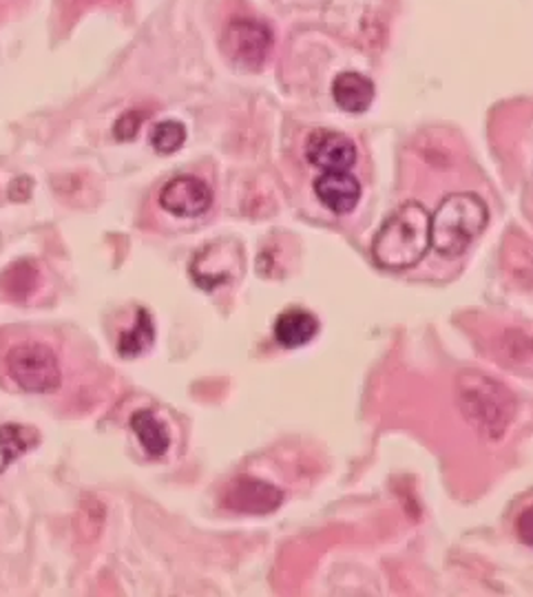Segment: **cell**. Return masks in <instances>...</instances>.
I'll return each instance as SVG.
<instances>
[{
  "instance_id": "5b68a950",
  "label": "cell",
  "mask_w": 533,
  "mask_h": 597,
  "mask_svg": "<svg viewBox=\"0 0 533 597\" xmlns=\"http://www.w3.org/2000/svg\"><path fill=\"white\" fill-rule=\"evenodd\" d=\"M222 54L241 71H257L273 51V32L259 21L235 19L222 34Z\"/></svg>"
},
{
  "instance_id": "3957f363",
  "label": "cell",
  "mask_w": 533,
  "mask_h": 597,
  "mask_svg": "<svg viewBox=\"0 0 533 597\" xmlns=\"http://www.w3.org/2000/svg\"><path fill=\"white\" fill-rule=\"evenodd\" d=\"M459 394L467 421L487 438H500L516 412V403L507 387L487 376L467 374Z\"/></svg>"
},
{
  "instance_id": "8fae6325",
  "label": "cell",
  "mask_w": 533,
  "mask_h": 597,
  "mask_svg": "<svg viewBox=\"0 0 533 597\" xmlns=\"http://www.w3.org/2000/svg\"><path fill=\"white\" fill-rule=\"evenodd\" d=\"M319 332V321L312 313L304 308H291L282 313L275 321V339L284 348H301L308 346Z\"/></svg>"
},
{
  "instance_id": "9a60e30c",
  "label": "cell",
  "mask_w": 533,
  "mask_h": 597,
  "mask_svg": "<svg viewBox=\"0 0 533 597\" xmlns=\"http://www.w3.org/2000/svg\"><path fill=\"white\" fill-rule=\"evenodd\" d=\"M36 281H38V270L27 261L12 264L3 274H0V288L14 298H27L36 290L38 285Z\"/></svg>"
},
{
  "instance_id": "2e32d148",
  "label": "cell",
  "mask_w": 533,
  "mask_h": 597,
  "mask_svg": "<svg viewBox=\"0 0 533 597\" xmlns=\"http://www.w3.org/2000/svg\"><path fill=\"white\" fill-rule=\"evenodd\" d=\"M151 147L159 155H173L187 142V127L177 120H164L151 129Z\"/></svg>"
},
{
  "instance_id": "52a82bcc",
  "label": "cell",
  "mask_w": 533,
  "mask_h": 597,
  "mask_svg": "<svg viewBox=\"0 0 533 597\" xmlns=\"http://www.w3.org/2000/svg\"><path fill=\"white\" fill-rule=\"evenodd\" d=\"M224 507L237 514H252L263 516L273 514L284 503V491L271 482H263L257 478H237L224 491Z\"/></svg>"
},
{
  "instance_id": "ba28073f",
  "label": "cell",
  "mask_w": 533,
  "mask_h": 597,
  "mask_svg": "<svg viewBox=\"0 0 533 597\" xmlns=\"http://www.w3.org/2000/svg\"><path fill=\"white\" fill-rule=\"evenodd\" d=\"M306 157L319 171H350L357 164V147L354 142L330 129H319L310 133L306 142Z\"/></svg>"
},
{
  "instance_id": "6da1fadb",
  "label": "cell",
  "mask_w": 533,
  "mask_h": 597,
  "mask_svg": "<svg viewBox=\"0 0 533 597\" xmlns=\"http://www.w3.org/2000/svg\"><path fill=\"white\" fill-rule=\"evenodd\" d=\"M431 215L418 202L399 207L379 229L372 242V257L386 270H405L416 266L431 248Z\"/></svg>"
},
{
  "instance_id": "e0dca14e",
  "label": "cell",
  "mask_w": 533,
  "mask_h": 597,
  "mask_svg": "<svg viewBox=\"0 0 533 597\" xmlns=\"http://www.w3.org/2000/svg\"><path fill=\"white\" fill-rule=\"evenodd\" d=\"M140 122H142V116H140L138 112L125 114V116L116 122L114 136H116L118 140H131V138H135V133H138V129H140Z\"/></svg>"
},
{
  "instance_id": "9c48e42d",
  "label": "cell",
  "mask_w": 533,
  "mask_h": 597,
  "mask_svg": "<svg viewBox=\"0 0 533 597\" xmlns=\"http://www.w3.org/2000/svg\"><path fill=\"white\" fill-rule=\"evenodd\" d=\"M315 192L328 211L345 215L357 209L362 184L350 171H325L315 179Z\"/></svg>"
},
{
  "instance_id": "5bb4252c",
  "label": "cell",
  "mask_w": 533,
  "mask_h": 597,
  "mask_svg": "<svg viewBox=\"0 0 533 597\" xmlns=\"http://www.w3.org/2000/svg\"><path fill=\"white\" fill-rule=\"evenodd\" d=\"M155 341V326H153V317L149 315V311L138 308L135 311V321L133 326L120 335L118 339V352L127 359H135L144 352L151 350Z\"/></svg>"
},
{
  "instance_id": "ac0fdd59",
  "label": "cell",
  "mask_w": 533,
  "mask_h": 597,
  "mask_svg": "<svg viewBox=\"0 0 533 597\" xmlns=\"http://www.w3.org/2000/svg\"><path fill=\"white\" fill-rule=\"evenodd\" d=\"M516 531H518V538L526 545V547H533V507L524 510L516 523Z\"/></svg>"
},
{
  "instance_id": "8992f818",
  "label": "cell",
  "mask_w": 533,
  "mask_h": 597,
  "mask_svg": "<svg viewBox=\"0 0 533 597\" xmlns=\"http://www.w3.org/2000/svg\"><path fill=\"white\" fill-rule=\"evenodd\" d=\"M159 207L175 218H202L213 207V188L202 177H173L159 190Z\"/></svg>"
},
{
  "instance_id": "30bf717a",
  "label": "cell",
  "mask_w": 533,
  "mask_h": 597,
  "mask_svg": "<svg viewBox=\"0 0 533 597\" xmlns=\"http://www.w3.org/2000/svg\"><path fill=\"white\" fill-rule=\"evenodd\" d=\"M332 95L339 109L345 114H364L375 103V82L357 71H343L332 82Z\"/></svg>"
},
{
  "instance_id": "7a4b0ae2",
  "label": "cell",
  "mask_w": 533,
  "mask_h": 597,
  "mask_svg": "<svg viewBox=\"0 0 533 597\" xmlns=\"http://www.w3.org/2000/svg\"><path fill=\"white\" fill-rule=\"evenodd\" d=\"M489 222L487 204L476 192H454L442 199L429 220L431 248L454 259L463 255L485 231Z\"/></svg>"
},
{
  "instance_id": "277c9868",
  "label": "cell",
  "mask_w": 533,
  "mask_h": 597,
  "mask_svg": "<svg viewBox=\"0 0 533 597\" xmlns=\"http://www.w3.org/2000/svg\"><path fill=\"white\" fill-rule=\"evenodd\" d=\"M12 381L32 394L56 391L62 383L58 356L43 343H19L5 356Z\"/></svg>"
},
{
  "instance_id": "7c38bea8",
  "label": "cell",
  "mask_w": 533,
  "mask_h": 597,
  "mask_svg": "<svg viewBox=\"0 0 533 597\" xmlns=\"http://www.w3.org/2000/svg\"><path fill=\"white\" fill-rule=\"evenodd\" d=\"M131 430L138 436L142 449L151 456V458H159L168 452L170 447V432L164 425V421L151 412V410H138L131 417Z\"/></svg>"
},
{
  "instance_id": "4fadbf2b",
  "label": "cell",
  "mask_w": 533,
  "mask_h": 597,
  "mask_svg": "<svg viewBox=\"0 0 533 597\" xmlns=\"http://www.w3.org/2000/svg\"><path fill=\"white\" fill-rule=\"evenodd\" d=\"M38 445V434L23 425H0V473H5L23 454Z\"/></svg>"
}]
</instances>
